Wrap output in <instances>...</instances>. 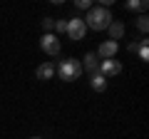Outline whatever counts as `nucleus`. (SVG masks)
<instances>
[{
	"instance_id": "nucleus-14",
	"label": "nucleus",
	"mask_w": 149,
	"mask_h": 139,
	"mask_svg": "<svg viewBox=\"0 0 149 139\" xmlns=\"http://www.w3.org/2000/svg\"><path fill=\"white\" fill-rule=\"evenodd\" d=\"M74 8H77V10H90L92 3L90 0H74Z\"/></svg>"
},
{
	"instance_id": "nucleus-18",
	"label": "nucleus",
	"mask_w": 149,
	"mask_h": 139,
	"mask_svg": "<svg viewBox=\"0 0 149 139\" xmlns=\"http://www.w3.org/2000/svg\"><path fill=\"white\" fill-rule=\"evenodd\" d=\"M32 139H40V137H32Z\"/></svg>"
},
{
	"instance_id": "nucleus-9",
	"label": "nucleus",
	"mask_w": 149,
	"mask_h": 139,
	"mask_svg": "<svg viewBox=\"0 0 149 139\" xmlns=\"http://www.w3.org/2000/svg\"><path fill=\"white\" fill-rule=\"evenodd\" d=\"M107 30H109V40H114V42L122 40V35H124V25L119 20H112V25L107 27Z\"/></svg>"
},
{
	"instance_id": "nucleus-11",
	"label": "nucleus",
	"mask_w": 149,
	"mask_h": 139,
	"mask_svg": "<svg viewBox=\"0 0 149 139\" xmlns=\"http://www.w3.org/2000/svg\"><path fill=\"white\" fill-rule=\"evenodd\" d=\"M137 55H139V60H142V62H147V60H149V40H147V38H144L142 42H139Z\"/></svg>"
},
{
	"instance_id": "nucleus-5",
	"label": "nucleus",
	"mask_w": 149,
	"mask_h": 139,
	"mask_svg": "<svg viewBox=\"0 0 149 139\" xmlns=\"http://www.w3.org/2000/svg\"><path fill=\"white\" fill-rule=\"evenodd\" d=\"M122 72V62L119 60H100V75L102 77H117Z\"/></svg>"
},
{
	"instance_id": "nucleus-1",
	"label": "nucleus",
	"mask_w": 149,
	"mask_h": 139,
	"mask_svg": "<svg viewBox=\"0 0 149 139\" xmlns=\"http://www.w3.org/2000/svg\"><path fill=\"white\" fill-rule=\"evenodd\" d=\"M85 20V25L87 27H92V30H107V27L112 25V13H109V8H102V5H92L90 10H87V15L82 17Z\"/></svg>"
},
{
	"instance_id": "nucleus-16",
	"label": "nucleus",
	"mask_w": 149,
	"mask_h": 139,
	"mask_svg": "<svg viewBox=\"0 0 149 139\" xmlns=\"http://www.w3.org/2000/svg\"><path fill=\"white\" fill-rule=\"evenodd\" d=\"M42 27H45V30H52V27H55V20H52V17H42Z\"/></svg>"
},
{
	"instance_id": "nucleus-12",
	"label": "nucleus",
	"mask_w": 149,
	"mask_h": 139,
	"mask_svg": "<svg viewBox=\"0 0 149 139\" xmlns=\"http://www.w3.org/2000/svg\"><path fill=\"white\" fill-rule=\"evenodd\" d=\"M127 8H129V10H139V13H144V10L149 8V3H147V0H129Z\"/></svg>"
},
{
	"instance_id": "nucleus-8",
	"label": "nucleus",
	"mask_w": 149,
	"mask_h": 139,
	"mask_svg": "<svg viewBox=\"0 0 149 139\" xmlns=\"http://www.w3.org/2000/svg\"><path fill=\"white\" fill-rule=\"evenodd\" d=\"M57 75V70H55V62H42L37 67V80H52Z\"/></svg>"
},
{
	"instance_id": "nucleus-6",
	"label": "nucleus",
	"mask_w": 149,
	"mask_h": 139,
	"mask_svg": "<svg viewBox=\"0 0 149 139\" xmlns=\"http://www.w3.org/2000/svg\"><path fill=\"white\" fill-rule=\"evenodd\" d=\"M117 50H119V45L114 42V40H104V42L97 47V57H100V60H114Z\"/></svg>"
},
{
	"instance_id": "nucleus-4",
	"label": "nucleus",
	"mask_w": 149,
	"mask_h": 139,
	"mask_svg": "<svg viewBox=\"0 0 149 139\" xmlns=\"http://www.w3.org/2000/svg\"><path fill=\"white\" fill-rule=\"evenodd\" d=\"M67 35L70 40H82L87 35V25L82 17H72V20H67Z\"/></svg>"
},
{
	"instance_id": "nucleus-2",
	"label": "nucleus",
	"mask_w": 149,
	"mask_h": 139,
	"mask_svg": "<svg viewBox=\"0 0 149 139\" xmlns=\"http://www.w3.org/2000/svg\"><path fill=\"white\" fill-rule=\"evenodd\" d=\"M55 70H57V77L62 82H72V80H77V77L82 75V62L74 60V57H67V60H62Z\"/></svg>"
},
{
	"instance_id": "nucleus-3",
	"label": "nucleus",
	"mask_w": 149,
	"mask_h": 139,
	"mask_svg": "<svg viewBox=\"0 0 149 139\" xmlns=\"http://www.w3.org/2000/svg\"><path fill=\"white\" fill-rule=\"evenodd\" d=\"M40 47H42V52H45V55H50V57H57L62 45H60L57 35H52V32H45L42 40H40Z\"/></svg>"
},
{
	"instance_id": "nucleus-15",
	"label": "nucleus",
	"mask_w": 149,
	"mask_h": 139,
	"mask_svg": "<svg viewBox=\"0 0 149 139\" xmlns=\"http://www.w3.org/2000/svg\"><path fill=\"white\" fill-rule=\"evenodd\" d=\"M55 30L57 32H67V20H55Z\"/></svg>"
},
{
	"instance_id": "nucleus-13",
	"label": "nucleus",
	"mask_w": 149,
	"mask_h": 139,
	"mask_svg": "<svg viewBox=\"0 0 149 139\" xmlns=\"http://www.w3.org/2000/svg\"><path fill=\"white\" fill-rule=\"evenodd\" d=\"M137 27H139V32L147 35V30H149V17H147V15H139V17H137Z\"/></svg>"
},
{
	"instance_id": "nucleus-7",
	"label": "nucleus",
	"mask_w": 149,
	"mask_h": 139,
	"mask_svg": "<svg viewBox=\"0 0 149 139\" xmlns=\"http://www.w3.org/2000/svg\"><path fill=\"white\" fill-rule=\"evenodd\" d=\"M82 70H87L90 75H97V72H100V57H97L95 52H87L85 60H82Z\"/></svg>"
},
{
	"instance_id": "nucleus-17",
	"label": "nucleus",
	"mask_w": 149,
	"mask_h": 139,
	"mask_svg": "<svg viewBox=\"0 0 149 139\" xmlns=\"http://www.w3.org/2000/svg\"><path fill=\"white\" fill-rule=\"evenodd\" d=\"M139 42H142V40H139ZM139 42H129L127 50H129V52H137V50H139Z\"/></svg>"
},
{
	"instance_id": "nucleus-10",
	"label": "nucleus",
	"mask_w": 149,
	"mask_h": 139,
	"mask_svg": "<svg viewBox=\"0 0 149 139\" xmlns=\"http://www.w3.org/2000/svg\"><path fill=\"white\" fill-rule=\"evenodd\" d=\"M90 87L95 92H104L107 90V77H102L100 72H97V75H92V80H90Z\"/></svg>"
}]
</instances>
